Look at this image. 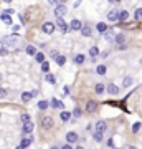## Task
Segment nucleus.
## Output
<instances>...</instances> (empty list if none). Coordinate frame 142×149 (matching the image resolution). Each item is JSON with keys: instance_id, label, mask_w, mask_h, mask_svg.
<instances>
[{"instance_id": "7", "label": "nucleus", "mask_w": 142, "mask_h": 149, "mask_svg": "<svg viewBox=\"0 0 142 149\" xmlns=\"http://www.w3.org/2000/svg\"><path fill=\"white\" fill-rule=\"evenodd\" d=\"M107 20L109 22H119V12H117V8H112V10L107 13Z\"/></svg>"}, {"instance_id": "45", "label": "nucleus", "mask_w": 142, "mask_h": 149, "mask_svg": "<svg viewBox=\"0 0 142 149\" xmlns=\"http://www.w3.org/2000/svg\"><path fill=\"white\" fill-rule=\"evenodd\" d=\"M50 149H60V148H58V146H51Z\"/></svg>"}, {"instance_id": "32", "label": "nucleus", "mask_w": 142, "mask_h": 149, "mask_svg": "<svg viewBox=\"0 0 142 149\" xmlns=\"http://www.w3.org/2000/svg\"><path fill=\"white\" fill-rule=\"evenodd\" d=\"M81 113H83V109H81L79 106H76V108L73 109V116H74V118H79V116H81Z\"/></svg>"}, {"instance_id": "23", "label": "nucleus", "mask_w": 142, "mask_h": 149, "mask_svg": "<svg viewBox=\"0 0 142 149\" xmlns=\"http://www.w3.org/2000/svg\"><path fill=\"white\" fill-rule=\"evenodd\" d=\"M114 40H116V43H119V45H124V42H126V37H124L122 33H119V35H116V37H114Z\"/></svg>"}, {"instance_id": "42", "label": "nucleus", "mask_w": 142, "mask_h": 149, "mask_svg": "<svg viewBox=\"0 0 142 149\" xmlns=\"http://www.w3.org/2000/svg\"><path fill=\"white\" fill-rule=\"evenodd\" d=\"M63 95H69V88L68 86H64L63 88Z\"/></svg>"}, {"instance_id": "17", "label": "nucleus", "mask_w": 142, "mask_h": 149, "mask_svg": "<svg viewBox=\"0 0 142 149\" xmlns=\"http://www.w3.org/2000/svg\"><path fill=\"white\" fill-rule=\"evenodd\" d=\"M89 55H91V60H94L98 55H99V48L98 47H91L89 48Z\"/></svg>"}, {"instance_id": "27", "label": "nucleus", "mask_w": 142, "mask_h": 149, "mask_svg": "<svg viewBox=\"0 0 142 149\" xmlns=\"http://www.w3.org/2000/svg\"><path fill=\"white\" fill-rule=\"evenodd\" d=\"M35 60H37L38 63H45V55H43L42 52H38V53L35 55Z\"/></svg>"}, {"instance_id": "16", "label": "nucleus", "mask_w": 142, "mask_h": 149, "mask_svg": "<svg viewBox=\"0 0 142 149\" xmlns=\"http://www.w3.org/2000/svg\"><path fill=\"white\" fill-rule=\"evenodd\" d=\"M94 91H96V95H103L106 91V86L103 85V83H98V85L94 86Z\"/></svg>"}, {"instance_id": "21", "label": "nucleus", "mask_w": 142, "mask_h": 149, "mask_svg": "<svg viewBox=\"0 0 142 149\" xmlns=\"http://www.w3.org/2000/svg\"><path fill=\"white\" fill-rule=\"evenodd\" d=\"M106 71H107V68H106V65H99V66L96 68V73H98V74H101V76H104V74H106Z\"/></svg>"}, {"instance_id": "22", "label": "nucleus", "mask_w": 142, "mask_h": 149, "mask_svg": "<svg viewBox=\"0 0 142 149\" xmlns=\"http://www.w3.org/2000/svg\"><path fill=\"white\" fill-rule=\"evenodd\" d=\"M25 52H26L28 55H33V56H35V55L38 53V52H37V48L33 47V45H28V47L25 48Z\"/></svg>"}, {"instance_id": "14", "label": "nucleus", "mask_w": 142, "mask_h": 149, "mask_svg": "<svg viewBox=\"0 0 142 149\" xmlns=\"http://www.w3.org/2000/svg\"><path fill=\"white\" fill-rule=\"evenodd\" d=\"M33 128H35V126H33V123L30 121V123H25V124H23V134H30L33 131Z\"/></svg>"}, {"instance_id": "26", "label": "nucleus", "mask_w": 142, "mask_h": 149, "mask_svg": "<svg viewBox=\"0 0 142 149\" xmlns=\"http://www.w3.org/2000/svg\"><path fill=\"white\" fill-rule=\"evenodd\" d=\"M45 80H46L48 83H51V85H55V83H56V78H55V74H51V73H48L46 76H45Z\"/></svg>"}, {"instance_id": "28", "label": "nucleus", "mask_w": 142, "mask_h": 149, "mask_svg": "<svg viewBox=\"0 0 142 149\" xmlns=\"http://www.w3.org/2000/svg\"><path fill=\"white\" fill-rule=\"evenodd\" d=\"M132 81H134V80H132L131 76H126V78H124V81H122V85H124V88H129V86L132 85Z\"/></svg>"}, {"instance_id": "30", "label": "nucleus", "mask_w": 142, "mask_h": 149, "mask_svg": "<svg viewBox=\"0 0 142 149\" xmlns=\"http://www.w3.org/2000/svg\"><path fill=\"white\" fill-rule=\"evenodd\" d=\"M134 18H136V20H142V8H136V12H134Z\"/></svg>"}, {"instance_id": "13", "label": "nucleus", "mask_w": 142, "mask_h": 149, "mask_svg": "<svg viewBox=\"0 0 142 149\" xmlns=\"http://www.w3.org/2000/svg\"><path fill=\"white\" fill-rule=\"evenodd\" d=\"M91 33H93V28H91V25H83L81 35H83V37H91Z\"/></svg>"}, {"instance_id": "18", "label": "nucleus", "mask_w": 142, "mask_h": 149, "mask_svg": "<svg viewBox=\"0 0 142 149\" xmlns=\"http://www.w3.org/2000/svg\"><path fill=\"white\" fill-rule=\"evenodd\" d=\"M96 28H98V32H99V33H106V32H107V25L103 23V22H99V23L96 25Z\"/></svg>"}, {"instance_id": "31", "label": "nucleus", "mask_w": 142, "mask_h": 149, "mask_svg": "<svg viewBox=\"0 0 142 149\" xmlns=\"http://www.w3.org/2000/svg\"><path fill=\"white\" fill-rule=\"evenodd\" d=\"M32 98H33L32 93H21V100H23V101H30Z\"/></svg>"}, {"instance_id": "43", "label": "nucleus", "mask_w": 142, "mask_h": 149, "mask_svg": "<svg viewBox=\"0 0 142 149\" xmlns=\"http://www.w3.org/2000/svg\"><path fill=\"white\" fill-rule=\"evenodd\" d=\"M107 146H109V148H112V146H114V141H112V139H109V141H107Z\"/></svg>"}, {"instance_id": "34", "label": "nucleus", "mask_w": 142, "mask_h": 149, "mask_svg": "<svg viewBox=\"0 0 142 149\" xmlns=\"http://www.w3.org/2000/svg\"><path fill=\"white\" fill-rule=\"evenodd\" d=\"M42 71H43V73H46V74H48V71H50V63H48V61L42 63Z\"/></svg>"}, {"instance_id": "15", "label": "nucleus", "mask_w": 142, "mask_h": 149, "mask_svg": "<svg viewBox=\"0 0 142 149\" xmlns=\"http://www.w3.org/2000/svg\"><path fill=\"white\" fill-rule=\"evenodd\" d=\"M33 143V139L32 138H23L21 139V143H20V148H23V149H28V146Z\"/></svg>"}, {"instance_id": "2", "label": "nucleus", "mask_w": 142, "mask_h": 149, "mask_svg": "<svg viewBox=\"0 0 142 149\" xmlns=\"http://www.w3.org/2000/svg\"><path fill=\"white\" fill-rule=\"evenodd\" d=\"M55 15H56V18H63L66 15V5L64 3H58L55 7Z\"/></svg>"}, {"instance_id": "9", "label": "nucleus", "mask_w": 142, "mask_h": 149, "mask_svg": "<svg viewBox=\"0 0 142 149\" xmlns=\"http://www.w3.org/2000/svg\"><path fill=\"white\" fill-rule=\"evenodd\" d=\"M106 129H107V124H106L104 121H98V123H96V133L104 134V133H106Z\"/></svg>"}, {"instance_id": "24", "label": "nucleus", "mask_w": 142, "mask_h": 149, "mask_svg": "<svg viewBox=\"0 0 142 149\" xmlns=\"http://www.w3.org/2000/svg\"><path fill=\"white\" fill-rule=\"evenodd\" d=\"M74 63L76 65H83L84 63V55H76V56H74Z\"/></svg>"}, {"instance_id": "12", "label": "nucleus", "mask_w": 142, "mask_h": 149, "mask_svg": "<svg viewBox=\"0 0 142 149\" xmlns=\"http://www.w3.org/2000/svg\"><path fill=\"white\" fill-rule=\"evenodd\" d=\"M50 106L51 108H56V109H63L64 108V104L61 101H60V100H56V98H53L51 101H50Z\"/></svg>"}, {"instance_id": "39", "label": "nucleus", "mask_w": 142, "mask_h": 149, "mask_svg": "<svg viewBox=\"0 0 142 149\" xmlns=\"http://www.w3.org/2000/svg\"><path fill=\"white\" fill-rule=\"evenodd\" d=\"M50 56H51V58H55V60H56V58H58V56H60V55H58V52H56V50H51V52H50Z\"/></svg>"}, {"instance_id": "19", "label": "nucleus", "mask_w": 142, "mask_h": 149, "mask_svg": "<svg viewBox=\"0 0 142 149\" xmlns=\"http://www.w3.org/2000/svg\"><path fill=\"white\" fill-rule=\"evenodd\" d=\"M60 118H61V121L68 123L69 119H71V113H68V111H61V114H60Z\"/></svg>"}, {"instance_id": "11", "label": "nucleus", "mask_w": 142, "mask_h": 149, "mask_svg": "<svg viewBox=\"0 0 142 149\" xmlns=\"http://www.w3.org/2000/svg\"><path fill=\"white\" fill-rule=\"evenodd\" d=\"M106 90H107V93H109V95H119V88H117L114 83H109V85L106 86Z\"/></svg>"}, {"instance_id": "46", "label": "nucleus", "mask_w": 142, "mask_h": 149, "mask_svg": "<svg viewBox=\"0 0 142 149\" xmlns=\"http://www.w3.org/2000/svg\"><path fill=\"white\" fill-rule=\"evenodd\" d=\"M76 149H83V146H78V148H76Z\"/></svg>"}, {"instance_id": "33", "label": "nucleus", "mask_w": 142, "mask_h": 149, "mask_svg": "<svg viewBox=\"0 0 142 149\" xmlns=\"http://www.w3.org/2000/svg\"><path fill=\"white\" fill-rule=\"evenodd\" d=\"M93 138H94L96 143H101V141H103V134H101V133H96V131H94V133H93Z\"/></svg>"}, {"instance_id": "38", "label": "nucleus", "mask_w": 142, "mask_h": 149, "mask_svg": "<svg viewBox=\"0 0 142 149\" xmlns=\"http://www.w3.org/2000/svg\"><path fill=\"white\" fill-rule=\"evenodd\" d=\"M112 35H114V33L111 32V30H107V32H106V35H104V38L111 42V40H114V37H112Z\"/></svg>"}, {"instance_id": "20", "label": "nucleus", "mask_w": 142, "mask_h": 149, "mask_svg": "<svg viewBox=\"0 0 142 149\" xmlns=\"http://www.w3.org/2000/svg\"><path fill=\"white\" fill-rule=\"evenodd\" d=\"M129 18V12L127 10H121L119 12V22H126Z\"/></svg>"}, {"instance_id": "3", "label": "nucleus", "mask_w": 142, "mask_h": 149, "mask_svg": "<svg viewBox=\"0 0 142 149\" xmlns=\"http://www.w3.org/2000/svg\"><path fill=\"white\" fill-rule=\"evenodd\" d=\"M55 28H56L55 23H51V22H45V23H43V27H42V30L46 33V35H51V33L55 32Z\"/></svg>"}, {"instance_id": "25", "label": "nucleus", "mask_w": 142, "mask_h": 149, "mask_svg": "<svg viewBox=\"0 0 142 149\" xmlns=\"http://www.w3.org/2000/svg\"><path fill=\"white\" fill-rule=\"evenodd\" d=\"M48 106H50V101H38V109L45 111V109H46Z\"/></svg>"}, {"instance_id": "41", "label": "nucleus", "mask_w": 142, "mask_h": 149, "mask_svg": "<svg viewBox=\"0 0 142 149\" xmlns=\"http://www.w3.org/2000/svg\"><path fill=\"white\" fill-rule=\"evenodd\" d=\"M7 53H8V50H7V48H2V50H0V55H3V56H5Z\"/></svg>"}, {"instance_id": "6", "label": "nucleus", "mask_w": 142, "mask_h": 149, "mask_svg": "<svg viewBox=\"0 0 142 149\" xmlns=\"http://www.w3.org/2000/svg\"><path fill=\"white\" fill-rule=\"evenodd\" d=\"M78 133H74V131H69L68 134H66V141H68V144H73V143H78Z\"/></svg>"}, {"instance_id": "37", "label": "nucleus", "mask_w": 142, "mask_h": 149, "mask_svg": "<svg viewBox=\"0 0 142 149\" xmlns=\"http://www.w3.org/2000/svg\"><path fill=\"white\" fill-rule=\"evenodd\" d=\"M56 63H58L60 66H63V65L66 63V58H64V56H61V55H60L58 58H56Z\"/></svg>"}, {"instance_id": "35", "label": "nucleus", "mask_w": 142, "mask_h": 149, "mask_svg": "<svg viewBox=\"0 0 142 149\" xmlns=\"http://www.w3.org/2000/svg\"><path fill=\"white\" fill-rule=\"evenodd\" d=\"M141 123H134V124H132V133H139V129H141Z\"/></svg>"}, {"instance_id": "36", "label": "nucleus", "mask_w": 142, "mask_h": 149, "mask_svg": "<svg viewBox=\"0 0 142 149\" xmlns=\"http://www.w3.org/2000/svg\"><path fill=\"white\" fill-rule=\"evenodd\" d=\"M20 119H21V123H23V124H25V123H30V114H21L20 116Z\"/></svg>"}, {"instance_id": "44", "label": "nucleus", "mask_w": 142, "mask_h": 149, "mask_svg": "<svg viewBox=\"0 0 142 149\" xmlns=\"http://www.w3.org/2000/svg\"><path fill=\"white\" fill-rule=\"evenodd\" d=\"M61 149H73V148H71V144H64V146H63Z\"/></svg>"}, {"instance_id": "40", "label": "nucleus", "mask_w": 142, "mask_h": 149, "mask_svg": "<svg viewBox=\"0 0 142 149\" xmlns=\"http://www.w3.org/2000/svg\"><path fill=\"white\" fill-rule=\"evenodd\" d=\"M3 96H7V90L2 88V90H0V98H3Z\"/></svg>"}, {"instance_id": "10", "label": "nucleus", "mask_w": 142, "mask_h": 149, "mask_svg": "<svg viewBox=\"0 0 142 149\" xmlns=\"http://www.w3.org/2000/svg\"><path fill=\"white\" fill-rule=\"evenodd\" d=\"M96 109H98V101H93L91 100V101L86 103V111L88 113H94Z\"/></svg>"}, {"instance_id": "8", "label": "nucleus", "mask_w": 142, "mask_h": 149, "mask_svg": "<svg viewBox=\"0 0 142 149\" xmlns=\"http://www.w3.org/2000/svg\"><path fill=\"white\" fill-rule=\"evenodd\" d=\"M42 126H43L45 129H50V128L53 126V118H51V116H45V118L42 119Z\"/></svg>"}, {"instance_id": "5", "label": "nucleus", "mask_w": 142, "mask_h": 149, "mask_svg": "<svg viewBox=\"0 0 142 149\" xmlns=\"http://www.w3.org/2000/svg\"><path fill=\"white\" fill-rule=\"evenodd\" d=\"M55 25H56V27H58L63 33H66V32H68V28H69L68 23L64 22V18H56V23H55Z\"/></svg>"}, {"instance_id": "29", "label": "nucleus", "mask_w": 142, "mask_h": 149, "mask_svg": "<svg viewBox=\"0 0 142 149\" xmlns=\"http://www.w3.org/2000/svg\"><path fill=\"white\" fill-rule=\"evenodd\" d=\"M2 22H3L5 25H12V17H8V15H3V13H2Z\"/></svg>"}, {"instance_id": "4", "label": "nucleus", "mask_w": 142, "mask_h": 149, "mask_svg": "<svg viewBox=\"0 0 142 149\" xmlns=\"http://www.w3.org/2000/svg\"><path fill=\"white\" fill-rule=\"evenodd\" d=\"M69 28H71L73 32H81V30H83V23H81V20L74 18V20H71V25H69Z\"/></svg>"}, {"instance_id": "1", "label": "nucleus", "mask_w": 142, "mask_h": 149, "mask_svg": "<svg viewBox=\"0 0 142 149\" xmlns=\"http://www.w3.org/2000/svg\"><path fill=\"white\" fill-rule=\"evenodd\" d=\"M15 43H17V33H15V35H7V37L2 38V45H3V48L13 47Z\"/></svg>"}, {"instance_id": "47", "label": "nucleus", "mask_w": 142, "mask_h": 149, "mask_svg": "<svg viewBox=\"0 0 142 149\" xmlns=\"http://www.w3.org/2000/svg\"><path fill=\"white\" fill-rule=\"evenodd\" d=\"M17 149H23V148H20V146H18V148H17Z\"/></svg>"}]
</instances>
